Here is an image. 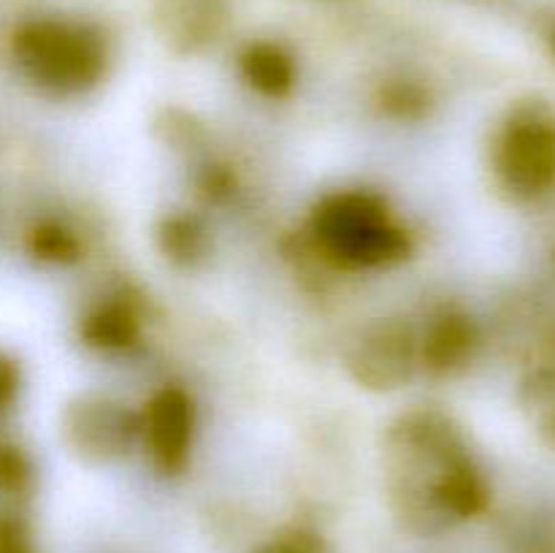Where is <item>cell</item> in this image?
I'll return each instance as SVG.
<instances>
[{"mask_svg": "<svg viewBox=\"0 0 555 553\" xmlns=\"http://www.w3.org/2000/svg\"><path fill=\"white\" fill-rule=\"evenodd\" d=\"M383 488L406 531L437 537L477 518L491 504V486L464 428L439 407H412L383 434Z\"/></svg>", "mask_w": 555, "mask_h": 553, "instance_id": "6da1fadb", "label": "cell"}, {"mask_svg": "<svg viewBox=\"0 0 555 553\" xmlns=\"http://www.w3.org/2000/svg\"><path fill=\"white\" fill-rule=\"evenodd\" d=\"M309 239L328 266L341 271H377L404 263L412 233L372 190H336L323 195L309 215Z\"/></svg>", "mask_w": 555, "mask_h": 553, "instance_id": "7a4b0ae2", "label": "cell"}, {"mask_svg": "<svg viewBox=\"0 0 555 553\" xmlns=\"http://www.w3.org/2000/svg\"><path fill=\"white\" fill-rule=\"evenodd\" d=\"M20 74L36 90L54 98H79L108 74L112 49L101 27L68 16H36L11 36Z\"/></svg>", "mask_w": 555, "mask_h": 553, "instance_id": "3957f363", "label": "cell"}, {"mask_svg": "<svg viewBox=\"0 0 555 553\" xmlns=\"http://www.w3.org/2000/svg\"><path fill=\"white\" fill-rule=\"evenodd\" d=\"M488 166L496 188L518 204H534L555 193V108L551 103H515L493 128Z\"/></svg>", "mask_w": 555, "mask_h": 553, "instance_id": "277c9868", "label": "cell"}, {"mask_svg": "<svg viewBox=\"0 0 555 553\" xmlns=\"http://www.w3.org/2000/svg\"><path fill=\"white\" fill-rule=\"evenodd\" d=\"M341 363L358 388L393 394L421 369L417 331L401 318L369 320L347 339Z\"/></svg>", "mask_w": 555, "mask_h": 553, "instance_id": "5b68a950", "label": "cell"}, {"mask_svg": "<svg viewBox=\"0 0 555 553\" xmlns=\"http://www.w3.org/2000/svg\"><path fill=\"white\" fill-rule=\"evenodd\" d=\"M60 439L70 455L87 464H108L139 445V412L106 394L74 396L60 415Z\"/></svg>", "mask_w": 555, "mask_h": 553, "instance_id": "8992f818", "label": "cell"}, {"mask_svg": "<svg viewBox=\"0 0 555 553\" xmlns=\"http://www.w3.org/2000/svg\"><path fill=\"white\" fill-rule=\"evenodd\" d=\"M195 401L182 385H163L139 410V445L160 475H182L195 442Z\"/></svg>", "mask_w": 555, "mask_h": 553, "instance_id": "52a82bcc", "label": "cell"}, {"mask_svg": "<svg viewBox=\"0 0 555 553\" xmlns=\"http://www.w3.org/2000/svg\"><path fill=\"white\" fill-rule=\"evenodd\" d=\"M480 339L477 320L466 309L448 304L437 309L428 318L423 334H417L421 369H426L434 377H453L475 361Z\"/></svg>", "mask_w": 555, "mask_h": 553, "instance_id": "ba28073f", "label": "cell"}, {"mask_svg": "<svg viewBox=\"0 0 555 553\" xmlns=\"http://www.w3.org/2000/svg\"><path fill=\"white\" fill-rule=\"evenodd\" d=\"M144 334L141 312L125 296L98 301L79 318L81 345L98 352H128Z\"/></svg>", "mask_w": 555, "mask_h": 553, "instance_id": "9c48e42d", "label": "cell"}, {"mask_svg": "<svg viewBox=\"0 0 555 553\" xmlns=\"http://www.w3.org/2000/svg\"><path fill=\"white\" fill-rule=\"evenodd\" d=\"M238 74L249 90L280 101L293 92L298 81L296 57L276 41H249L238 52Z\"/></svg>", "mask_w": 555, "mask_h": 553, "instance_id": "30bf717a", "label": "cell"}, {"mask_svg": "<svg viewBox=\"0 0 555 553\" xmlns=\"http://www.w3.org/2000/svg\"><path fill=\"white\" fill-rule=\"evenodd\" d=\"M217 20L220 16L215 0H166L160 11L163 36L184 52H195L204 43L215 41Z\"/></svg>", "mask_w": 555, "mask_h": 553, "instance_id": "8fae6325", "label": "cell"}, {"mask_svg": "<svg viewBox=\"0 0 555 553\" xmlns=\"http://www.w3.org/2000/svg\"><path fill=\"white\" fill-rule=\"evenodd\" d=\"M155 239L160 253L177 266L201 263L206 258V247H209L204 222L184 211H171L163 217L155 228Z\"/></svg>", "mask_w": 555, "mask_h": 553, "instance_id": "7c38bea8", "label": "cell"}, {"mask_svg": "<svg viewBox=\"0 0 555 553\" xmlns=\"http://www.w3.org/2000/svg\"><path fill=\"white\" fill-rule=\"evenodd\" d=\"M518 404L542 442L555 448V366H537L520 380Z\"/></svg>", "mask_w": 555, "mask_h": 553, "instance_id": "4fadbf2b", "label": "cell"}, {"mask_svg": "<svg viewBox=\"0 0 555 553\" xmlns=\"http://www.w3.org/2000/svg\"><path fill=\"white\" fill-rule=\"evenodd\" d=\"M27 249L41 263L70 266L81 258V239L65 222L41 220L27 233Z\"/></svg>", "mask_w": 555, "mask_h": 553, "instance_id": "5bb4252c", "label": "cell"}, {"mask_svg": "<svg viewBox=\"0 0 555 553\" xmlns=\"http://www.w3.org/2000/svg\"><path fill=\"white\" fill-rule=\"evenodd\" d=\"M33 480L36 472L25 448L0 439V497H25L33 488Z\"/></svg>", "mask_w": 555, "mask_h": 553, "instance_id": "9a60e30c", "label": "cell"}, {"mask_svg": "<svg viewBox=\"0 0 555 553\" xmlns=\"http://www.w3.org/2000/svg\"><path fill=\"white\" fill-rule=\"evenodd\" d=\"M379 106L396 119H421L428 112V92L417 81H388L379 92Z\"/></svg>", "mask_w": 555, "mask_h": 553, "instance_id": "2e32d148", "label": "cell"}, {"mask_svg": "<svg viewBox=\"0 0 555 553\" xmlns=\"http://www.w3.org/2000/svg\"><path fill=\"white\" fill-rule=\"evenodd\" d=\"M253 553H334V548L309 526H285L260 542Z\"/></svg>", "mask_w": 555, "mask_h": 553, "instance_id": "e0dca14e", "label": "cell"}, {"mask_svg": "<svg viewBox=\"0 0 555 553\" xmlns=\"http://www.w3.org/2000/svg\"><path fill=\"white\" fill-rule=\"evenodd\" d=\"M0 553H38L30 526L20 515L0 513Z\"/></svg>", "mask_w": 555, "mask_h": 553, "instance_id": "ac0fdd59", "label": "cell"}, {"mask_svg": "<svg viewBox=\"0 0 555 553\" xmlns=\"http://www.w3.org/2000/svg\"><path fill=\"white\" fill-rule=\"evenodd\" d=\"M22 390V369L9 352L0 350V412L11 410L14 401L20 399Z\"/></svg>", "mask_w": 555, "mask_h": 553, "instance_id": "d6986e66", "label": "cell"}, {"mask_svg": "<svg viewBox=\"0 0 555 553\" xmlns=\"http://www.w3.org/2000/svg\"><path fill=\"white\" fill-rule=\"evenodd\" d=\"M547 47H551V52H553V57H555V20H553L551 30H547Z\"/></svg>", "mask_w": 555, "mask_h": 553, "instance_id": "ffe728a7", "label": "cell"}]
</instances>
